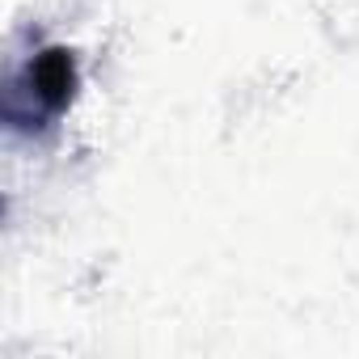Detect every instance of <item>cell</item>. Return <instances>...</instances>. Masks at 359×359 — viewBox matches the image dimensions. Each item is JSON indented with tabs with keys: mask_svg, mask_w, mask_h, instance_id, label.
<instances>
[{
	"mask_svg": "<svg viewBox=\"0 0 359 359\" xmlns=\"http://www.w3.org/2000/svg\"><path fill=\"white\" fill-rule=\"evenodd\" d=\"M26 85H30V97L39 102V114H64L76 97V55L68 47H47L30 60L26 68Z\"/></svg>",
	"mask_w": 359,
	"mask_h": 359,
	"instance_id": "cell-1",
	"label": "cell"
}]
</instances>
